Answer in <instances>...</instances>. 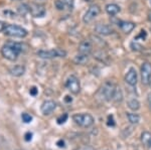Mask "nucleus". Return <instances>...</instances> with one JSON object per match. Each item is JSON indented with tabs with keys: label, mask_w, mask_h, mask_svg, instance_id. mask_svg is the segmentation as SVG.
I'll return each mask as SVG.
<instances>
[{
	"label": "nucleus",
	"mask_w": 151,
	"mask_h": 150,
	"mask_svg": "<svg viewBox=\"0 0 151 150\" xmlns=\"http://www.w3.org/2000/svg\"><path fill=\"white\" fill-rule=\"evenodd\" d=\"M137 80H138V76H137V72L134 67H130V70L127 72L125 76V81L126 83L129 84L130 86H136L137 84Z\"/></svg>",
	"instance_id": "obj_11"
},
{
	"label": "nucleus",
	"mask_w": 151,
	"mask_h": 150,
	"mask_svg": "<svg viewBox=\"0 0 151 150\" xmlns=\"http://www.w3.org/2000/svg\"><path fill=\"white\" fill-rule=\"evenodd\" d=\"M6 25H7V24H5V22H3V21L0 20V32H1V31H3L4 29H5Z\"/></svg>",
	"instance_id": "obj_32"
},
{
	"label": "nucleus",
	"mask_w": 151,
	"mask_h": 150,
	"mask_svg": "<svg viewBox=\"0 0 151 150\" xmlns=\"http://www.w3.org/2000/svg\"><path fill=\"white\" fill-rule=\"evenodd\" d=\"M148 19H149V21H151V11L148 13Z\"/></svg>",
	"instance_id": "obj_36"
},
{
	"label": "nucleus",
	"mask_w": 151,
	"mask_h": 150,
	"mask_svg": "<svg viewBox=\"0 0 151 150\" xmlns=\"http://www.w3.org/2000/svg\"><path fill=\"white\" fill-rule=\"evenodd\" d=\"M107 124L109 126H115V122H114V119H113V116H109L108 118V123Z\"/></svg>",
	"instance_id": "obj_31"
},
{
	"label": "nucleus",
	"mask_w": 151,
	"mask_h": 150,
	"mask_svg": "<svg viewBox=\"0 0 151 150\" xmlns=\"http://www.w3.org/2000/svg\"><path fill=\"white\" fill-rule=\"evenodd\" d=\"M18 12L21 15H25L26 13L29 12V5H26V4H21V5L18 6Z\"/></svg>",
	"instance_id": "obj_22"
},
{
	"label": "nucleus",
	"mask_w": 151,
	"mask_h": 150,
	"mask_svg": "<svg viewBox=\"0 0 151 150\" xmlns=\"http://www.w3.org/2000/svg\"><path fill=\"white\" fill-rule=\"evenodd\" d=\"M74 62L77 65H86L87 62H89V55L79 54L75 57Z\"/></svg>",
	"instance_id": "obj_18"
},
{
	"label": "nucleus",
	"mask_w": 151,
	"mask_h": 150,
	"mask_svg": "<svg viewBox=\"0 0 151 150\" xmlns=\"http://www.w3.org/2000/svg\"><path fill=\"white\" fill-rule=\"evenodd\" d=\"M68 120V114L67 113H65L64 115H62V116H60V117L58 118V124H64V123L65 122V121Z\"/></svg>",
	"instance_id": "obj_26"
},
{
	"label": "nucleus",
	"mask_w": 151,
	"mask_h": 150,
	"mask_svg": "<svg viewBox=\"0 0 151 150\" xmlns=\"http://www.w3.org/2000/svg\"><path fill=\"white\" fill-rule=\"evenodd\" d=\"M86 2H90V1H92V0H85Z\"/></svg>",
	"instance_id": "obj_38"
},
{
	"label": "nucleus",
	"mask_w": 151,
	"mask_h": 150,
	"mask_svg": "<svg viewBox=\"0 0 151 150\" xmlns=\"http://www.w3.org/2000/svg\"><path fill=\"white\" fill-rule=\"evenodd\" d=\"M141 142L147 148H151V133L150 132H143L141 134Z\"/></svg>",
	"instance_id": "obj_16"
},
{
	"label": "nucleus",
	"mask_w": 151,
	"mask_h": 150,
	"mask_svg": "<svg viewBox=\"0 0 151 150\" xmlns=\"http://www.w3.org/2000/svg\"><path fill=\"white\" fill-rule=\"evenodd\" d=\"M100 12H101V8H100L98 5H96V4L91 5L89 7V9L86 11L85 15L83 16V21H84V23L88 24V23L92 22V21L99 15Z\"/></svg>",
	"instance_id": "obj_6"
},
{
	"label": "nucleus",
	"mask_w": 151,
	"mask_h": 150,
	"mask_svg": "<svg viewBox=\"0 0 151 150\" xmlns=\"http://www.w3.org/2000/svg\"><path fill=\"white\" fill-rule=\"evenodd\" d=\"M120 11V7H119L117 4L114 3H110L108 5H106V12L109 14V15H116L118 12Z\"/></svg>",
	"instance_id": "obj_17"
},
{
	"label": "nucleus",
	"mask_w": 151,
	"mask_h": 150,
	"mask_svg": "<svg viewBox=\"0 0 151 150\" xmlns=\"http://www.w3.org/2000/svg\"><path fill=\"white\" fill-rule=\"evenodd\" d=\"M22 47L23 45L19 42H7L1 48V54L6 60H10V62H14V60H17L18 55L22 52Z\"/></svg>",
	"instance_id": "obj_1"
},
{
	"label": "nucleus",
	"mask_w": 151,
	"mask_h": 150,
	"mask_svg": "<svg viewBox=\"0 0 151 150\" xmlns=\"http://www.w3.org/2000/svg\"><path fill=\"white\" fill-rule=\"evenodd\" d=\"M146 36H147V33H146L145 30H141L140 31V34L136 36V39H138V38H142V39H145Z\"/></svg>",
	"instance_id": "obj_29"
},
{
	"label": "nucleus",
	"mask_w": 151,
	"mask_h": 150,
	"mask_svg": "<svg viewBox=\"0 0 151 150\" xmlns=\"http://www.w3.org/2000/svg\"><path fill=\"white\" fill-rule=\"evenodd\" d=\"M131 48H132V50H135V52H141V50H143L144 47H142V45L139 44L138 42H133L132 43H131Z\"/></svg>",
	"instance_id": "obj_25"
},
{
	"label": "nucleus",
	"mask_w": 151,
	"mask_h": 150,
	"mask_svg": "<svg viewBox=\"0 0 151 150\" xmlns=\"http://www.w3.org/2000/svg\"><path fill=\"white\" fill-rule=\"evenodd\" d=\"M73 120L77 125L83 128H89L94 124L95 120L91 114L84 113V114H75L73 116Z\"/></svg>",
	"instance_id": "obj_2"
},
{
	"label": "nucleus",
	"mask_w": 151,
	"mask_h": 150,
	"mask_svg": "<svg viewBox=\"0 0 151 150\" xmlns=\"http://www.w3.org/2000/svg\"><path fill=\"white\" fill-rule=\"evenodd\" d=\"M57 144H58V147H65V141H64V140H62V139L58 140Z\"/></svg>",
	"instance_id": "obj_33"
},
{
	"label": "nucleus",
	"mask_w": 151,
	"mask_h": 150,
	"mask_svg": "<svg viewBox=\"0 0 151 150\" xmlns=\"http://www.w3.org/2000/svg\"><path fill=\"white\" fill-rule=\"evenodd\" d=\"M24 72H25V67L21 65H17L9 69V74L13 77H21L24 75Z\"/></svg>",
	"instance_id": "obj_14"
},
{
	"label": "nucleus",
	"mask_w": 151,
	"mask_h": 150,
	"mask_svg": "<svg viewBox=\"0 0 151 150\" xmlns=\"http://www.w3.org/2000/svg\"><path fill=\"white\" fill-rule=\"evenodd\" d=\"M37 57H41V59H55V57H65L67 52L65 50H60V48H53V50H40L37 52Z\"/></svg>",
	"instance_id": "obj_4"
},
{
	"label": "nucleus",
	"mask_w": 151,
	"mask_h": 150,
	"mask_svg": "<svg viewBox=\"0 0 151 150\" xmlns=\"http://www.w3.org/2000/svg\"><path fill=\"white\" fill-rule=\"evenodd\" d=\"M147 100H148V103H149V105L151 106V93L148 94V99H147Z\"/></svg>",
	"instance_id": "obj_35"
},
{
	"label": "nucleus",
	"mask_w": 151,
	"mask_h": 150,
	"mask_svg": "<svg viewBox=\"0 0 151 150\" xmlns=\"http://www.w3.org/2000/svg\"><path fill=\"white\" fill-rule=\"evenodd\" d=\"M151 79V64L148 62H143L141 67V81L143 85H148Z\"/></svg>",
	"instance_id": "obj_8"
},
{
	"label": "nucleus",
	"mask_w": 151,
	"mask_h": 150,
	"mask_svg": "<svg viewBox=\"0 0 151 150\" xmlns=\"http://www.w3.org/2000/svg\"><path fill=\"white\" fill-rule=\"evenodd\" d=\"M24 139H25V141H30L31 139H32V133L30 132H27L25 135H24Z\"/></svg>",
	"instance_id": "obj_30"
},
{
	"label": "nucleus",
	"mask_w": 151,
	"mask_h": 150,
	"mask_svg": "<svg viewBox=\"0 0 151 150\" xmlns=\"http://www.w3.org/2000/svg\"><path fill=\"white\" fill-rule=\"evenodd\" d=\"M83 150H93L92 148H90V147H86V148H84Z\"/></svg>",
	"instance_id": "obj_37"
},
{
	"label": "nucleus",
	"mask_w": 151,
	"mask_h": 150,
	"mask_svg": "<svg viewBox=\"0 0 151 150\" xmlns=\"http://www.w3.org/2000/svg\"><path fill=\"white\" fill-rule=\"evenodd\" d=\"M55 5L58 10H65V4L64 0H55Z\"/></svg>",
	"instance_id": "obj_23"
},
{
	"label": "nucleus",
	"mask_w": 151,
	"mask_h": 150,
	"mask_svg": "<svg viewBox=\"0 0 151 150\" xmlns=\"http://www.w3.org/2000/svg\"><path fill=\"white\" fill-rule=\"evenodd\" d=\"M29 94H30L31 96L35 97V96L38 94V90H37V88H36V87H31L30 90H29Z\"/></svg>",
	"instance_id": "obj_27"
},
{
	"label": "nucleus",
	"mask_w": 151,
	"mask_h": 150,
	"mask_svg": "<svg viewBox=\"0 0 151 150\" xmlns=\"http://www.w3.org/2000/svg\"><path fill=\"white\" fill-rule=\"evenodd\" d=\"M116 89H117V86L114 83H112V82H106L101 89V94H102V96H103V98L106 101L113 100Z\"/></svg>",
	"instance_id": "obj_5"
},
{
	"label": "nucleus",
	"mask_w": 151,
	"mask_h": 150,
	"mask_svg": "<svg viewBox=\"0 0 151 150\" xmlns=\"http://www.w3.org/2000/svg\"><path fill=\"white\" fill-rule=\"evenodd\" d=\"M93 50V45L90 40H84L79 45V52L84 55H90Z\"/></svg>",
	"instance_id": "obj_12"
},
{
	"label": "nucleus",
	"mask_w": 151,
	"mask_h": 150,
	"mask_svg": "<svg viewBox=\"0 0 151 150\" xmlns=\"http://www.w3.org/2000/svg\"><path fill=\"white\" fill-rule=\"evenodd\" d=\"M29 12L35 17H41V16L45 15V10L42 6L37 5V4H32V5H29Z\"/></svg>",
	"instance_id": "obj_13"
},
{
	"label": "nucleus",
	"mask_w": 151,
	"mask_h": 150,
	"mask_svg": "<svg viewBox=\"0 0 151 150\" xmlns=\"http://www.w3.org/2000/svg\"><path fill=\"white\" fill-rule=\"evenodd\" d=\"M21 119L24 123H30L32 121V116L29 115L28 113H22L21 115Z\"/></svg>",
	"instance_id": "obj_24"
},
{
	"label": "nucleus",
	"mask_w": 151,
	"mask_h": 150,
	"mask_svg": "<svg viewBox=\"0 0 151 150\" xmlns=\"http://www.w3.org/2000/svg\"><path fill=\"white\" fill-rule=\"evenodd\" d=\"M127 118L131 124H138L140 121V116L135 113H127Z\"/></svg>",
	"instance_id": "obj_20"
},
{
	"label": "nucleus",
	"mask_w": 151,
	"mask_h": 150,
	"mask_svg": "<svg viewBox=\"0 0 151 150\" xmlns=\"http://www.w3.org/2000/svg\"><path fill=\"white\" fill-rule=\"evenodd\" d=\"M128 107L132 111H137L140 109V102L137 99H131L128 101Z\"/></svg>",
	"instance_id": "obj_19"
},
{
	"label": "nucleus",
	"mask_w": 151,
	"mask_h": 150,
	"mask_svg": "<svg viewBox=\"0 0 151 150\" xmlns=\"http://www.w3.org/2000/svg\"><path fill=\"white\" fill-rule=\"evenodd\" d=\"M118 25L120 26L122 31L125 33H130L135 28V23L130 22V21H121Z\"/></svg>",
	"instance_id": "obj_15"
},
{
	"label": "nucleus",
	"mask_w": 151,
	"mask_h": 150,
	"mask_svg": "<svg viewBox=\"0 0 151 150\" xmlns=\"http://www.w3.org/2000/svg\"><path fill=\"white\" fill-rule=\"evenodd\" d=\"M55 108H57V103L52 100H47L42 103L40 110L43 115H50L55 110Z\"/></svg>",
	"instance_id": "obj_9"
},
{
	"label": "nucleus",
	"mask_w": 151,
	"mask_h": 150,
	"mask_svg": "<svg viewBox=\"0 0 151 150\" xmlns=\"http://www.w3.org/2000/svg\"><path fill=\"white\" fill-rule=\"evenodd\" d=\"M123 100V94H122V90H121L119 87H117L116 92H115V95H114L113 101H115L116 103L121 102Z\"/></svg>",
	"instance_id": "obj_21"
},
{
	"label": "nucleus",
	"mask_w": 151,
	"mask_h": 150,
	"mask_svg": "<svg viewBox=\"0 0 151 150\" xmlns=\"http://www.w3.org/2000/svg\"><path fill=\"white\" fill-rule=\"evenodd\" d=\"M149 84H150V86H151V79H150V82H149Z\"/></svg>",
	"instance_id": "obj_39"
},
{
	"label": "nucleus",
	"mask_w": 151,
	"mask_h": 150,
	"mask_svg": "<svg viewBox=\"0 0 151 150\" xmlns=\"http://www.w3.org/2000/svg\"><path fill=\"white\" fill-rule=\"evenodd\" d=\"M5 35L11 36V37H19L22 38L27 35V30L22 28L21 26L14 25V24H7L5 29L3 30Z\"/></svg>",
	"instance_id": "obj_3"
},
{
	"label": "nucleus",
	"mask_w": 151,
	"mask_h": 150,
	"mask_svg": "<svg viewBox=\"0 0 151 150\" xmlns=\"http://www.w3.org/2000/svg\"><path fill=\"white\" fill-rule=\"evenodd\" d=\"M65 4L67 7H69L70 9H72L74 7V0H64Z\"/></svg>",
	"instance_id": "obj_28"
},
{
	"label": "nucleus",
	"mask_w": 151,
	"mask_h": 150,
	"mask_svg": "<svg viewBox=\"0 0 151 150\" xmlns=\"http://www.w3.org/2000/svg\"><path fill=\"white\" fill-rule=\"evenodd\" d=\"M65 102H68V103H70V102H72V101H73V99L70 98V96H65Z\"/></svg>",
	"instance_id": "obj_34"
},
{
	"label": "nucleus",
	"mask_w": 151,
	"mask_h": 150,
	"mask_svg": "<svg viewBox=\"0 0 151 150\" xmlns=\"http://www.w3.org/2000/svg\"><path fill=\"white\" fill-rule=\"evenodd\" d=\"M95 31L100 35H110L114 32L113 28H112L110 25H107V24H104V23L97 24V25L95 26Z\"/></svg>",
	"instance_id": "obj_10"
},
{
	"label": "nucleus",
	"mask_w": 151,
	"mask_h": 150,
	"mask_svg": "<svg viewBox=\"0 0 151 150\" xmlns=\"http://www.w3.org/2000/svg\"><path fill=\"white\" fill-rule=\"evenodd\" d=\"M65 88L69 90L70 93L74 95H78L81 91V85H80L79 79L76 76H70L68 78L67 82H65Z\"/></svg>",
	"instance_id": "obj_7"
}]
</instances>
